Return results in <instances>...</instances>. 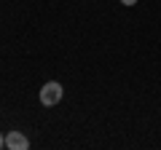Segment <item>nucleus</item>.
I'll list each match as a JSON object with an SVG mask.
<instances>
[{"label": "nucleus", "mask_w": 161, "mask_h": 150, "mask_svg": "<svg viewBox=\"0 0 161 150\" xmlns=\"http://www.w3.org/2000/svg\"><path fill=\"white\" fill-rule=\"evenodd\" d=\"M121 3H124V6H134V3H137V0H121Z\"/></svg>", "instance_id": "nucleus-4"}, {"label": "nucleus", "mask_w": 161, "mask_h": 150, "mask_svg": "<svg viewBox=\"0 0 161 150\" xmlns=\"http://www.w3.org/2000/svg\"><path fill=\"white\" fill-rule=\"evenodd\" d=\"M6 147V134H0V150Z\"/></svg>", "instance_id": "nucleus-3"}, {"label": "nucleus", "mask_w": 161, "mask_h": 150, "mask_svg": "<svg viewBox=\"0 0 161 150\" xmlns=\"http://www.w3.org/2000/svg\"><path fill=\"white\" fill-rule=\"evenodd\" d=\"M62 94H64V88H62V83H59V81H48V83H43V88H40V104L54 107V104L62 102Z\"/></svg>", "instance_id": "nucleus-1"}, {"label": "nucleus", "mask_w": 161, "mask_h": 150, "mask_svg": "<svg viewBox=\"0 0 161 150\" xmlns=\"http://www.w3.org/2000/svg\"><path fill=\"white\" fill-rule=\"evenodd\" d=\"M6 147H8V150H27V147H30L27 134H22V131H8V134H6Z\"/></svg>", "instance_id": "nucleus-2"}]
</instances>
